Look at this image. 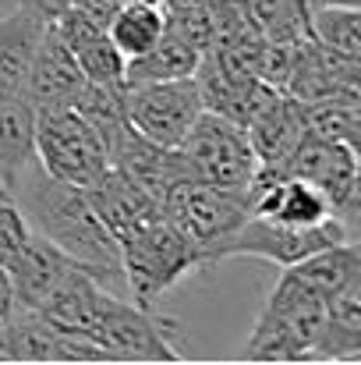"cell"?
Wrapping results in <instances>:
<instances>
[{
    "instance_id": "cell-18",
    "label": "cell",
    "mask_w": 361,
    "mask_h": 365,
    "mask_svg": "<svg viewBox=\"0 0 361 365\" xmlns=\"http://www.w3.org/2000/svg\"><path fill=\"white\" fill-rule=\"evenodd\" d=\"M46 25L50 21H43L36 11H28L21 4L14 11L0 14V96L25 93L28 64H32L36 43Z\"/></svg>"
},
{
    "instance_id": "cell-10",
    "label": "cell",
    "mask_w": 361,
    "mask_h": 365,
    "mask_svg": "<svg viewBox=\"0 0 361 365\" xmlns=\"http://www.w3.org/2000/svg\"><path fill=\"white\" fill-rule=\"evenodd\" d=\"M202 96L195 86V75L188 78H170V82H142V86H124V114L135 131L145 138L177 149L188 128L202 114Z\"/></svg>"
},
{
    "instance_id": "cell-21",
    "label": "cell",
    "mask_w": 361,
    "mask_h": 365,
    "mask_svg": "<svg viewBox=\"0 0 361 365\" xmlns=\"http://www.w3.org/2000/svg\"><path fill=\"white\" fill-rule=\"evenodd\" d=\"M361 355V280L347 284L326 302V330L319 344V362H355Z\"/></svg>"
},
{
    "instance_id": "cell-7",
    "label": "cell",
    "mask_w": 361,
    "mask_h": 365,
    "mask_svg": "<svg viewBox=\"0 0 361 365\" xmlns=\"http://www.w3.org/2000/svg\"><path fill=\"white\" fill-rule=\"evenodd\" d=\"M36 160L75 188H89L110 167L107 145L75 107L36 110Z\"/></svg>"
},
{
    "instance_id": "cell-22",
    "label": "cell",
    "mask_w": 361,
    "mask_h": 365,
    "mask_svg": "<svg viewBox=\"0 0 361 365\" xmlns=\"http://www.w3.org/2000/svg\"><path fill=\"white\" fill-rule=\"evenodd\" d=\"M251 29L269 43H301L308 39V0H241Z\"/></svg>"
},
{
    "instance_id": "cell-34",
    "label": "cell",
    "mask_w": 361,
    "mask_h": 365,
    "mask_svg": "<svg viewBox=\"0 0 361 365\" xmlns=\"http://www.w3.org/2000/svg\"><path fill=\"white\" fill-rule=\"evenodd\" d=\"M120 7H159L163 11V0H120Z\"/></svg>"
},
{
    "instance_id": "cell-30",
    "label": "cell",
    "mask_w": 361,
    "mask_h": 365,
    "mask_svg": "<svg viewBox=\"0 0 361 365\" xmlns=\"http://www.w3.org/2000/svg\"><path fill=\"white\" fill-rule=\"evenodd\" d=\"M21 7L36 11L43 21H53L61 11H68V7H71V0H21Z\"/></svg>"
},
{
    "instance_id": "cell-13",
    "label": "cell",
    "mask_w": 361,
    "mask_h": 365,
    "mask_svg": "<svg viewBox=\"0 0 361 365\" xmlns=\"http://www.w3.org/2000/svg\"><path fill=\"white\" fill-rule=\"evenodd\" d=\"M82 192H85L93 213L100 217V224L114 235L117 245L163 217V206L149 192H142L127 174H120L117 167H107V174Z\"/></svg>"
},
{
    "instance_id": "cell-15",
    "label": "cell",
    "mask_w": 361,
    "mask_h": 365,
    "mask_svg": "<svg viewBox=\"0 0 361 365\" xmlns=\"http://www.w3.org/2000/svg\"><path fill=\"white\" fill-rule=\"evenodd\" d=\"M255 202L251 213L276 220V224H294V227H315L333 220L337 213L323 199L319 188H312L301 178H255ZM340 220V217H337Z\"/></svg>"
},
{
    "instance_id": "cell-19",
    "label": "cell",
    "mask_w": 361,
    "mask_h": 365,
    "mask_svg": "<svg viewBox=\"0 0 361 365\" xmlns=\"http://www.w3.org/2000/svg\"><path fill=\"white\" fill-rule=\"evenodd\" d=\"M36 156V107L25 93L0 96V181L11 185Z\"/></svg>"
},
{
    "instance_id": "cell-26",
    "label": "cell",
    "mask_w": 361,
    "mask_h": 365,
    "mask_svg": "<svg viewBox=\"0 0 361 365\" xmlns=\"http://www.w3.org/2000/svg\"><path fill=\"white\" fill-rule=\"evenodd\" d=\"M89 128L100 135V142L107 145V153L114 149L117 135L127 128V114H124V86L120 89H107V86H93L85 82V89L78 93V100L71 103Z\"/></svg>"
},
{
    "instance_id": "cell-20",
    "label": "cell",
    "mask_w": 361,
    "mask_h": 365,
    "mask_svg": "<svg viewBox=\"0 0 361 365\" xmlns=\"http://www.w3.org/2000/svg\"><path fill=\"white\" fill-rule=\"evenodd\" d=\"M199 61H202V50H195L192 43H184L170 29H163V36H159L156 46H149L145 53L124 61V86L188 78V75H195Z\"/></svg>"
},
{
    "instance_id": "cell-2",
    "label": "cell",
    "mask_w": 361,
    "mask_h": 365,
    "mask_svg": "<svg viewBox=\"0 0 361 365\" xmlns=\"http://www.w3.org/2000/svg\"><path fill=\"white\" fill-rule=\"evenodd\" d=\"M326 330V302L283 266L273 284L244 355L255 362H319V344Z\"/></svg>"
},
{
    "instance_id": "cell-23",
    "label": "cell",
    "mask_w": 361,
    "mask_h": 365,
    "mask_svg": "<svg viewBox=\"0 0 361 365\" xmlns=\"http://www.w3.org/2000/svg\"><path fill=\"white\" fill-rule=\"evenodd\" d=\"M167 29V18L159 7H117L114 18L107 21V39L120 50L124 61L145 53L149 46L159 43Z\"/></svg>"
},
{
    "instance_id": "cell-25",
    "label": "cell",
    "mask_w": 361,
    "mask_h": 365,
    "mask_svg": "<svg viewBox=\"0 0 361 365\" xmlns=\"http://www.w3.org/2000/svg\"><path fill=\"white\" fill-rule=\"evenodd\" d=\"M308 39L333 53L361 61V7H312Z\"/></svg>"
},
{
    "instance_id": "cell-14",
    "label": "cell",
    "mask_w": 361,
    "mask_h": 365,
    "mask_svg": "<svg viewBox=\"0 0 361 365\" xmlns=\"http://www.w3.org/2000/svg\"><path fill=\"white\" fill-rule=\"evenodd\" d=\"M110 167H117L120 174H127V178H131L142 192H149L159 206H163V199L170 195V188L184 181V167H181L177 149L145 138V135L135 131L131 124L120 131L114 149H110Z\"/></svg>"
},
{
    "instance_id": "cell-33",
    "label": "cell",
    "mask_w": 361,
    "mask_h": 365,
    "mask_svg": "<svg viewBox=\"0 0 361 365\" xmlns=\"http://www.w3.org/2000/svg\"><path fill=\"white\" fill-rule=\"evenodd\" d=\"M308 7H361V0H308Z\"/></svg>"
},
{
    "instance_id": "cell-3",
    "label": "cell",
    "mask_w": 361,
    "mask_h": 365,
    "mask_svg": "<svg viewBox=\"0 0 361 365\" xmlns=\"http://www.w3.org/2000/svg\"><path fill=\"white\" fill-rule=\"evenodd\" d=\"M255 202V185H206L181 181L163 199V220L174 224L206 259V266L220 262L224 245L234 238L248 220Z\"/></svg>"
},
{
    "instance_id": "cell-6",
    "label": "cell",
    "mask_w": 361,
    "mask_h": 365,
    "mask_svg": "<svg viewBox=\"0 0 361 365\" xmlns=\"http://www.w3.org/2000/svg\"><path fill=\"white\" fill-rule=\"evenodd\" d=\"M184 181L206 185H251L258 174V156L244 135V128L220 114L202 110L199 121L177 145Z\"/></svg>"
},
{
    "instance_id": "cell-28",
    "label": "cell",
    "mask_w": 361,
    "mask_h": 365,
    "mask_svg": "<svg viewBox=\"0 0 361 365\" xmlns=\"http://www.w3.org/2000/svg\"><path fill=\"white\" fill-rule=\"evenodd\" d=\"M28 238H32V227H28V220L21 217L18 202H14V199H4V202H0V266H4V269L18 259V252L25 248Z\"/></svg>"
},
{
    "instance_id": "cell-4",
    "label": "cell",
    "mask_w": 361,
    "mask_h": 365,
    "mask_svg": "<svg viewBox=\"0 0 361 365\" xmlns=\"http://www.w3.org/2000/svg\"><path fill=\"white\" fill-rule=\"evenodd\" d=\"M120 269L127 298L135 305L156 309V302L167 291H174L192 273L206 269V259L174 224L159 217L127 242H120Z\"/></svg>"
},
{
    "instance_id": "cell-5",
    "label": "cell",
    "mask_w": 361,
    "mask_h": 365,
    "mask_svg": "<svg viewBox=\"0 0 361 365\" xmlns=\"http://www.w3.org/2000/svg\"><path fill=\"white\" fill-rule=\"evenodd\" d=\"M89 337L103 348L107 362H181L177 323L114 291L103 294Z\"/></svg>"
},
{
    "instance_id": "cell-36",
    "label": "cell",
    "mask_w": 361,
    "mask_h": 365,
    "mask_svg": "<svg viewBox=\"0 0 361 365\" xmlns=\"http://www.w3.org/2000/svg\"><path fill=\"white\" fill-rule=\"evenodd\" d=\"M4 199H11V192H7V185L0 181V202H4Z\"/></svg>"
},
{
    "instance_id": "cell-27",
    "label": "cell",
    "mask_w": 361,
    "mask_h": 365,
    "mask_svg": "<svg viewBox=\"0 0 361 365\" xmlns=\"http://www.w3.org/2000/svg\"><path fill=\"white\" fill-rule=\"evenodd\" d=\"M75 61H78L85 82L107 86V89H120L124 86V57H120V50L107 36H100L96 43L75 50Z\"/></svg>"
},
{
    "instance_id": "cell-17",
    "label": "cell",
    "mask_w": 361,
    "mask_h": 365,
    "mask_svg": "<svg viewBox=\"0 0 361 365\" xmlns=\"http://www.w3.org/2000/svg\"><path fill=\"white\" fill-rule=\"evenodd\" d=\"M103 294H107V287L89 269L71 266L36 312L46 323H53L57 330H82V334H89L93 323H96V312H100Z\"/></svg>"
},
{
    "instance_id": "cell-35",
    "label": "cell",
    "mask_w": 361,
    "mask_h": 365,
    "mask_svg": "<svg viewBox=\"0 0 361 365\" xmlns=\"http://www.w3.org/2000/svg\"><path fill=\"white\" fill-rule=\"evenodd\" d=\"M21 0H0V14H7V11H14Z\"/></svg>"
},
{
    "instance_id": "cell-16",
    "label": "cell",
    "mask_w": 361,
    "mask_h": 365,
    "mask_svg": "<svg viewBox=\"0 0 361 365\" xmlns=\"http://www.w3.org/2000/svg\"><path fill=\"white\" fill-rule=\"evenodd\" d=\"M71 266H78V262H71L61 248H53L46 238L32 235L25 242V248L18 252V259L7 266L18 309H39L46 302V294L61 284V277Z\"/></svg>"
},
{
    "instance_id": "cell-8",
    "label": "cell",
    "mask_w": 361,
    "mask_h": 365,
    "mask_svg": "<svg viewBox=\"0 0 361 365\" xmlns=\"http://www.w3.org/2000/svg\"><path fill=\"white\" fill-rule=\"evenodd\" d=\"M280 178H301L319 188L330 210L358 235V149L301 131L298 145L280 167Z\"/></svg>"
},
{
    "instance_id": "cell-31",
    "label": "cell",
    "mask_w": 361,
    "mask_h": 365,
    "mask_svg": "<svg viewBox=\"0 0 361 365\" xmlns=\"http://www.w3.org/2000/svg\"><path fill=\"white\" fill-rule=\"evenodd\" d=\"M75 7H82V11H89L93 18H100V21H110L114 18V11L120 7V0H71Z\"/></svg>"
},
{
    "instance_id": "cell-1",
    "label": "cell",
    "mask_w": 361,
    "mask_h": 365,
    "mask_svg": "<svg viewBox=\"0 0 361 365\" xmlns=\"http://www.w3.org/2000/svg\"><path fill=\"white\" fill-rule=\"evenodd\" d=\"M11 199L18 202V210L28 220L32 235L46 238L53 248H61L71 262L89 269L107 291L127 298L124 269H120V245L100 224V217L93 213V206H89L82 188L53 178L32 156L28 167L11 185Z\"/></svg>"
},
{
    "instance_id": "cell-24",
    "label": "cell",
    "mask_w": 361,
    "mask_h": 365,
    "mask_svg": "<svg viewBox=\"0 0 361 365\" xmlns=\"http://www.w3.org/2000/svg\"><path fill=\"white\" fill-rule=\"evenodd\" d=\"M305 131L330 138L337 145L358 149L361 135V100H323V103H301Z\"/></svg>"
},
{
    "instance_id": "cell-9",
    "label": "cell",
    "mask_w": 361,
    "mask_h": 365,
    "mask_svg": "<svg viewBox=\"0 0 361 365\" xmlns=\"http://www.w3.org/2000/svg\"><path fill=\"white\" fill-rule=\"evenodd\" d=\"M340 242H358V235L337 217L326 224H315V227H294V224H276L258 213H248V220L234 231V238L224 245L220 262L224 259H266L283 269V266L308 259L319 248Z\"/></svg>"
},
{
    "instance_id": "cell-11",
    "label": "cell",
    "mask_w": 361,
    "mask_h": 365,
    "mask_svg": "<svg viewBox=\"0 0 361 365\" xmlns=\"http://www.w3.org/2000/svg\"><path fill=\"white\" fill-rule=\"evenodd\" d=\"M283 93L298 103L323 100H361V61L333 53L315 39H301Z\"/></svg>"
},
{
    "instance_id": "cell-32",
    "label": "cell",
    "mask_w": 361,
    "mask_h": 365,
    "mask_svg": "<svg viewBox=\"0 0 361 365\" xmlns=\"http://www.w3.org/2000/svg\"><path fill=\"white\" fill-rule=\"evenodd\" d=\"M213 0H163V11H181V7H209Z\"/></svg>"
},
{
    "instance_id": "cell-12",
    "label": "cell",
    "mask_w": 361,
    "mask_h": 365,
    "mask_svg": "<svg viewBox=\"0 0 361 365\" xmlns=\"http://www.w3.org/2000/svg\"><path fill=\"white\" fill-rule=\"evenodd\" d=\"M82 89H85V75H82L75 53L53 32V25H46L39 43H36L32 64H28L25 100L36 110H57V107H71Z\"/></svg>"
},
{
    "instance_id": "cell-29",
    "label": "cell",
    "mask_w": 361,
    "mask_h": 365,
    "mask_svg": "<svg viewBox=\"0 0 361 365\" xmlns=\"http://www.w3.org/2000/svg\"><path fill=\"white\" fill-rule=\"evenodd\" d=\"M18 309V302H14V287H11V273L0 266V327L11 319V312Z\"/></svg>"
}]
</instances>
